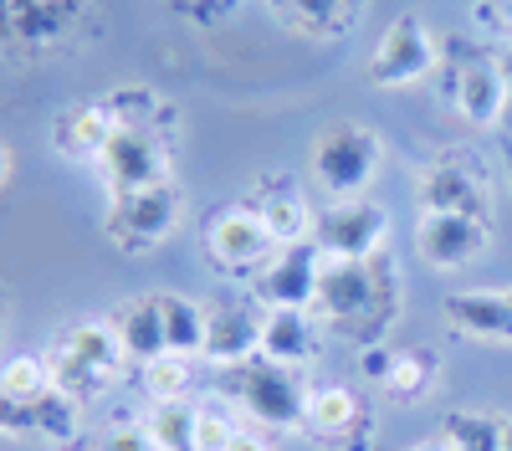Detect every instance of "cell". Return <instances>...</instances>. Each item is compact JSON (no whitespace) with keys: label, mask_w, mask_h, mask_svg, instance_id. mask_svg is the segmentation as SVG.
Masks as SVG:
<instances>
[{"label":"cell","mask_w":512,"mask_h":451,"mask_svg":"<svg viewBox=\"0 0 512 451\" xmlns=\"http://www.w3.org/2000/svg\"><path fill=\"white\" fill-rule=\"evenodd\" d=\"M364 369L374 375V385L400 400V405H415L436 390L441 380V354L431 344H405V349H390V344H374V349H359Z\"/></svg>","instance_id":"4fadbf2b"},{"label":"cell","mask_w":512,"mask_h":451,"mask_svg":"<svg viewBox=\"0 0 512 451\" xmlns=\"http://www.w3.org/2000/svg\"><path fill=\"white\" fill-rule=\"evenodd\" d=\"M175 226H180V190L175 185L113 195L108 216H103V236L118 246V252H128V257L154 252L159 241L175 236Z\"/></svg>","instance_id":"5b68a950"},{"label":"cell","mask_w":512,"mask_h":451,"mask_svg":"<svg viewBox=\"0 0 512 451\" xmlns=\"http://www.w3.org/2000/svg\"><path fill=\"white\" fill-rule=\"evenodd\" d=\"M231 451H277V446H272L262 431H241V436L231 441Z\"/></svg>","instance_id":"836d02e7"},{"label":"cell","mask_w":512,"mask_h":451,"mask_svg":"<svg viewBox=\"0 0 512 451\" xmlns=\"http://www.w3.org/2000/svg\"><path fill=\"white\" fill-rule=\"evenodd\" d=\"M502 451H512V416H502Z\"/></svg>","instance_id":"8d00e7d4"},{"label":"cell","mask_w":512,"mask_h":451,"mask_svg":"<svg viewBox=\"0 0 512 451\" xmlns=\"http://www.w3.org/2000/svg\"><path fill=\"white\" fill-rule=\"evenodd\" d=\"M487 246H492V221L456 216V211H420L415 221V252L436 272L472 267L477 257H487Z\"/></svg>","instance_id":"7c38bea8"},{"label":"cell","mask_w":512,"mask_h":451,"mask_svg":"<svg viewBox=\"0 0 512 451\" xmlns=\"http://www.w3.org/2000/svg\"><path fill=\"white\" fill-rule=\"evenodd\" d=\"M118 129H123V123H118V113H113L108 98L103 103H72L52 123V149L62 159H72V164H98Z\"/></svg>","instance_id":"e0dca14e"},{"label":"cell","mask_w":512,"mask_h":451,"mask_svg":"<svg viewBox=\"0 0 512 451\" xmlns=\"http://www.w3.org/2000/svg\"><path fill=\"white\" fill-rule=\"evenodd\" d=\"M451 334L477 344H512V298L507 287H466L441 303Z\"/></svg>","instance_id":"2e32d148"},{"label":"cell","mask_w":512,"mask_h":451,"mask_svg":"<svg viewBox=\"0 0 512 451\" xmlns=\"http://www.w3.org/2000/svg\"><path fill=\"white\" fill-rule=\"evenodd\" d=\"M502 72H507V82H512V52H507V57H502Z\"/></svg>","instance_id":"74e56055"},{"label":"cell","mask_w":512,"mask_h":451,"mask_svg":"<svg viewBox=\"0 0 512 451\" xmlns=\"http://www.w3.org/2000/svg\"><path fill=\"white\" fill-rule=\"evenodd\" d=\"M323 349V323L313 308H267L262 318V354L287 369H308Z\"/></svg>","instance_id":"ac0fdd59"},{"label":"cell","mask_w":512,"mask_h":451,"mask_svg":"<svg viewBox=\"0 0 512 451\" xmlns=\"http://www.w3.org/2000/svg\"><path fill=\"white\" fill-rule=\"evenodd\" d=\"M272 257H277V241L262 226V216L251 211V200L221 205V211L205 221V262L216 267V272H226V277H256Z\"/></svg>","instance_id":"277c9868"},{"label":"cell","mask_w":512,"mask_h":451,"mask_svg":"<svg viewBox=\"0 0 512 451\" xmlns=\"http://www.w3.org/2000/svg\"><path fill=\"white\" fill-rule=\"evenodd\" d=\"M159 313H164V349L185 359H205V303L185 293H159Z\"/></svg>","instance_id":"cb8c5ba5"},{"label":"cell","mask_w":512,"mask_h":451,"mask_svg":"<svg viewBox=\"0 0 512 451\" xmlns=\"http://www.w3.org/2000/svg\"><path fill=\"white\" fill-rule=\"evenodd\" d=\"M82 364L93 369V375H103L108 385L123 375V364H128V349H123V334H118V323L113 318H82L72 323L67 334H57Z\"/></svg>","instance_id":"44dd1931"},{"label":"cell","mask_w":512,"mask_h":451,"mask_svg":"<svg viewBox=\"0 0 512 451\" xmlns=\"http://www.w3.org/2000/svg\"><path fill=\"white\" fill-rule=\"evenodd\" d=\"M441 67V41L431 36L420 16H400L390 21V31L379 36V47L369 52V82L374 88H415Z\"/></svg>","instance_id":"ba28073f"},{"label":"cell","mask_w":512,"mask_h":451,"mask_svg":"<svg viewBox=\"0 0 512 451\" xmlns=\"http://www.w3.org/2000/svg\"><path fill=\"white\" fill-rule=\"evenodd\" d=\"M446 93H451V108L472 129H497L507 118V103H512V82L502 72V57L461 47L451 57V72H446Z\"/></svg>","instance_id":"8992f818"},{"label":"cell","mask_w":512,"mask_h":451,"mask_svg":"<svg viewBox=\"0 0 512 451\" xmlns=\"http://www.w3.org/2000/svg\"><path fill=\"white\" fill-rule=\"evenodd\" d=\"M251 211L262 216V226L272 231L277 246H297V241H313V226H318V211H308V195L297 190L292 180L272 175L256 185L251 195Z\"/></svg>","instance_id":"d6986e66"},{"label":"cell","mask_w":512,"mask_h":451,"mask_svg":"<svg viewBox=\"0 0 512 451\" xmlns=\"http://www.w3.org/2000/svg\"><path fill=\"white\" fill-rule=\"evenodd\" d=\"M313 241L323 257H344V262H364L379 257L384 241H390V216L379 211L374 200H333L328 211H318Z\"/></svg>","instance_id":"30bf717a"},{"label":"cell","mask_w":512,"mask_h":451,"mask_svg":"<svg viewBox=\"0 0 512 451\" xmlns=\"http://www.w3.org/2000/svg\"><path fill=\"white\" fill-rule=\"evenodd\" d=\"M477 21H482L492 36L512 41V0H477Z\"/></svg>","instance_id":"d6a6232c"},{"label":"cell","mask_w":512,"mask_h":451,"mask_svg":"<svg viewBox=\"0 0 512 451\" xmlns=\"http://www.w3.org/2000/svg\"><path fill=\"white\" fill-rule=\"evenodd\" d=\"M93 170L108 185V195H134V190L169 185V144H164L159 129H134V123H123Z\"/></svg>","instance_id":"9c48e42d"},{"label":"cell","mask_w":512,"mask_h":451,"mask_svg":"<svg viewBox=\"0 0 512 451\" xmlns=\"http://www.w3.org/2000/svg\"><path fill=\"white\" fill-rule=\"evenodd\" d=\"M6 180H11V149L0 144V185H6Z\"/></svg>","instance_id":"d590c367"},{"label":"cell","mask_w":512,"mask_h":451,"mask_svg":"<svg viewBox=\"0 0 512 451\" xmlns=\"http://www.w3.org/2000/svg\"><path fill=\"white\" fill-rule=\"evenodd\" d=\"M384 144L369 123H333L313 144V180L328 200H359L379 175Z\"/></svg>","instance_id":"3957f363"},{"label":"cell","mask_w":512,"mask_h":451,"mask_svg":"<svg viewBox=\"0 0 512 451\" xmlns=\"http://www.w3.org/2000/svg\"><path fill=\"white\" fill-rule=\"evenodd\" d=\"M0 431L6 436H41L36 405H21V400H11L6 390H0Z\"/></svg>","instance_id":"1f68e13d"},{"label":"cell","mask_w":512,"mask_h":451,"mask_svg":"<svg viewBox=\"0 0 512 451\" xmlns=\"http://www.w3.org/2000/svg\"><path fill=\"white\" fill-rule=\"evenodd\" d=\"M395 313H400V272L390 252L364 257V262H344V257L323 262L318 298H313L318 323L338 328L359 349H374V344H390Z\"/></svg>","instance_id":"6da1fadb"},{"label":"cell","mask_w":512,"mask_h":451,"mask_svg":"<svg viewBox=\"0 0 512 451\" xmlns=\"http://www.w3.org/2000/svg\"><path fill=\"white\" fill-rule=\"evenodd\" d=\"M113 323H118V334H123L128 359L149 364V359L169 354V349H164V313H159V293H144V298H134V303H123V308L113 313Z\"/></svg>","instance_id":"603a6c76"},{"label":"cell","mask_w":512,"mask_h":451,"mask_svg":"<svg viewBox=\"0 0 512 451\" xmlns=\"http://www.w3.org/2000/svg\"><path fill=\"white\" fill-rule=\"evenodd\" d=\"M82 16V0H0V41L26 52H47Z\"/></svg>","instance_id":"5bb4252c"},{"label":"cell","mask_w":512,"mask_h":451,"mask_svg":"<svg viewBox=\"0 0 512 451\" xmlns=\"http://www.w3.org/2000/svg\"><path fill=\"white\" fill-rule=\"evenodd\" d=\"M410 451H456V446H451V441H446V436L436 431V436H425V441H415Z\"/></svg>","instance_id":"e575fe53"},{"label":"cell","mask_w":512,"mask_h":451,"mask_svg":"<svg viewBox=\"0 0 512 451\" xmlns=\"http://www.w3.org/2000/svg\"><path fill=\"white\" fill-rule=\"evenodd\" d=\"M144 426L159 451H195V405L185 400H149Z\"/></svg>","instance_id":"484cf974"},{"label":"cell","mask_w":512,"mask_h":451,"mask_svg":"<svg viewBox=\"0 0 512 451\" xmlns=\"http://www.w3.org/2000/svg\"><path fill=\"white\" fill-rule=\"evenodd\" d=\"M420 211H456V216L492 221V180H487V170L466 149L436 154L420 170Z\"/></svg>","instance_id":"52a82bcc"},{"label":"cell","mask_w":512,"mask_h":451,"mask_svg":"<svg viewBox=\"0 0 512 451\" xmlns=\"http://www.w3.org/2000/svg\"><path fill=\"white\" fill-rule=\"evenodd\" d=\"M216 395L226 405H236L241 416H251L256 426L267 431H297L308 416V390H303V375L287 364H272L267 354H251L241 364H226L221 380H216Z\"/></svg>","instance_id":"7a4b0ae2"},{"label":"cell","mask_w":512,"mask_h":451,"mask_svg":"<svg viewBox=\"0 0 512 451\" xmlns=\"http://www.w3.org/2000/svg\"><path fill=\"white\" fill-rule=\"evenodd\" d=\"M441 436L456 451H502V416H492V410H451Z\"/></svg>","instance_id":"83f0119b"},{"label":"cell","mask_w":512,"mask_h":451,"mask_svg":"<svg viewBox=\"0 0 512 451\" xmlns=\"http://www.w3.org/2000/svg\"><path fill=\"white\" fill-rule=\"evenodd\" d=\"M323 262L328 257L318 252V241L277 246V257L251 277V298L262 303V308H313Z\"/></svg>","instance_id":"8fae6325"},{"label":"cell","mask_w":512,"mask_h":451,"mask_svg":"<svg viewBox=\"0 0 512 451\" xmlns=\"http://www.w3.org/2000/svg\"><path fill=\"white\" fill-rule=\"evenodd\" d=\"M507 298H512V287H507Z\"/></svg>","instance_id":"ab89813d"},{"label":"cell","mask_w":512,"mask_h":451,"mask_svg":"<svg viewBox=\"0 0 512 451\" xmlns=\"http://www.w3.org/2000/svg\"><path fill=\"white\" fill-rule=\"evenodd\" d=\"M262 318L267 308L262 303H246V298H231V303H216L205 308V359L226 369V364H241L251 354H262Z\"/></svg>","instance_id":"9a60e30c"},{"label":"cell","mask_w":512,"mask_h":451,"mask_svg":"<svg viewBox=\"0 0 512 451\" xmlns=\"http://www.w3.org/2000/svg\"><path fill=\"white\" fill-rule=\"evenodd\" d=\"M0 328H6V298H0Z\"/></svg>","instance_id":"f35d334b"},{"label":"cell","mask_w":512,"mask_h":451,"mask_svg":"<svg viewBox=\"0 0 512 451\" xmlns=\"http://www.w3.org/2000/svg\"><path fill=\"white\" fill-rule=\"evenodd\" d=\"M0 390H6L11 400H21V405H36V400L57 395L52 369H47V359H41V354H11V359H0Z\"/></svg>","instance_id":"4316f807"},{"label":"cell","mask_w":512,"mask_h":451,"mask_svg":"<svg viewBox=\"0 0 512 451\" xmlns=\"http://www.w3.org/2000/svg\"><path fill=\"white\" fill-rule=\"evenodd\" d=\"M277 11V21L297 36H313V41H333L359 26L364 16V0H267Z\"/></svg>","instance_id":"ffe728a7"},{"label":"cell","mask_w":512,"mask_h":451,"mask_svg":"<svg viewBox=\"0 0 512 451\" xmlns=\"http://www.w3.org/2000/svg\"><path fill=\"white\" fill-rule=\"evenodd\" d=\"M241 416H236V405H226L221 395L216 400H205L195 405V451H231V441L241 436Z\"/></svg>","instance_id":"f1b7e54d"},{"label":"cell","mask_w":512,"mask_h":451,"mask_svg":"<svg viewBox=\"0 0 512 451\" xmlns=\"http://www.w3.org/2000/svg\"><path fill=\"white\" fill-rule=\"evenodd\" d=\"M303 426L313 436H323V441H349V431H359L369 421H364V405H359V395L349 385H313Z\"/></svg>","instance_id":"7402d4cb"},{"label":"cell","mask_w":512,"mask_h":451,"mask_svg":"<svg viewBox=\"0 0 512 451\" xmlns=\"http://www.w3.org/2000/svg\"><path fill=\"white\" fill-rule=\"evenodd\" d=\"M98 451H159V446H154V436H149V426H144V421L118 416L113 426H103Z\"/></svg>","instance_id":"4dcf8cb0"},{"label":"cell","mask_w":512,"mask_h":451,"mask_svg":"<svg viewBox=\"0 0 512 451\" xmlns=\"http://www.w3.org/2000/svg\"><path fill=\"white\" fill-rule=\"evenodd\" d=\"M195 385V359L185 354H159L144 364V395L149 400H185Z\"/></svg>","instance_id":"f546056e"},{"label":"cell","mask_w":512,"mask_h":451,"mask_svg":"<svg viewBox=\"0 0 512 451\" xmlns=\"http://www.w3.org/2000/svg\"><path fill=\"white\" fill-rule=\"evenodd\" d=\"M41 359H47V369H52V385H57V395H67V400H98L103 390H108V380L103 375H93V369L88 364H82L62 339H52L47 344V354H41Z\"/></svg>","instance_id":"d4e9b609"}]
</instances>
